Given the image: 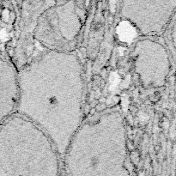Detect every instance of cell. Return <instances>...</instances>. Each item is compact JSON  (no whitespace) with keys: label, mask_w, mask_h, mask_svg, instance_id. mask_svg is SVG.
<instances>
[{"label":"cell","mask_w":176,"mask_h":176,"mask_svg":"<svg viewBox=\"0 0 176 176\" xmlns=\"http://www.w3.org/2000/svg\"><path fill=\"white\" fill-rule=\"evenodd\" d=\"M171 43H170V46H171V50H172V54L174 57V59L176 63V11L172 17V20H171Z\"/></svg>","instance_id":"1"}]
</instances>
